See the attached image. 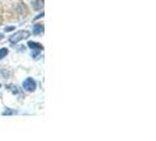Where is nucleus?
I'll return each mask as SVG.
<instances>
[{
    "instance_id": "nucleus-1",
    "label": "nucleus",
    "mask_w": 156,
    "mask_h": 141,
    "mask_svg": "<svg viewBox=\"0 0 156 141\" xmlns=\"http://www.w3.org/2000/svg\"><path fill=\"white\" fill-rule=\"evenodd\" d=\"M30 35H31V33L28 31H18L9 37L8 41H9L12 45H14V44H18V42L21 41V40H25V39H27V38H30Z\"/></svg>"
},
{
    "instance_id": "nucleus-4",
    "label": "nucleus",
    "mask_w": 156,
    "mask_h": 141,
    "mask_svg": "<svg viewBox=\"0 0 156 141\" xmlns=\"http://www.w3.org/2000/svg\"><path fill=\"white\" fill-rule=\"evenodd\" d=\"M41 33H44V25L42 24H35L33 26V34L34 35H40Z\"/></svg>"
},
{
    "instance_id": "nucleus-3",
    "label": "nucleus",
    "mask_w": 156,
    "mask_h": 141,
    "mask_svg": "<svg viewBox=\"0 0 156 141\" xmlns=\"http://www.w3.org/2000/svg\"><path fill=\"white\" fill-rule=\"evenodd\" d=\"M28 47L33 51L32 56H34V58H37L38 54H40L44 51V46L41 44H39V42H35V41H30L28 42Z\"/></svg>"
},
{
    "instance_id": "nucleus-7",
    "label": "nucleus",
    "mask_w": 156,
    "mask_h": 141,
    "mask_svg": "<svg viewBox=\"0 0 156 141\" xmlns=\"http://www.w3.org/2000/svg\"><path fill=\"white\" fill-rule=\"evenodd\" d=\"M7 54H8V49L6 48V47L0 48V60H1V59H4Z\"/></svg>"
},
{
    "instance_id": "nucleus-8",
    "label": "nucleus",
    "mask_w": 156,
    "mask_h": 141,
    "mask_svg": "<svg viewBox=\"0 0 156 141\" xmlns=\"http://www.w3.org/2000/svg\"><path fill=\"white\" fill-rule=\"evenodd\" d=\"M7 88H11L9 91H11L12 93H14V94H18V93H19V91H18V87L14 86V85H8Z\"/></svg>"
},
{
    "instance_id": "nucleus-10",
    "label": "nucleus",
    "mask_w": 156,
    "mask_h": 141,
    "mask_svg": "<svg viewBox=\"0 0 156 141\" xmlns=\"http://www.w3.org/2000/svg\"><path fill=\"white\" fill-rule=\"evenodd\" d=\"M12 30H13V27H6V28H5L6 32H9V31H12Z\"/></svg>"
},
{
    "instance_id": "nucleus-12",
    "label": "nucleus",
    "mask_w": 156,
    "mask_h": 141,
    "mask_svg": "<svg viewBox=\"0 0 156 141\" xmlns=\"http://www.w3.org/2000/svg\"><path fill=\"white\" fill-rule=\"evenodd\" d=\"M0 87H1V85H0Z\"/></svg>"
},
{
    "instance_id": "nucleus-2",
    "label": "nucleus",
    "mask_w": 156,
    "mask_h": 141,
    "mask_svg": "<svg viewBox=\"0 0 156 141\" xmlns=\"http://www.w3.org/2000/svg\"><path fill=\"white\" fill-rule=\"evenodd\" d=\"M23 87L26 92L32 93V92H34L37 89V82L33 78H27L25 79V81L23 82Z\"/></svg>"
},
{
    "instance_id": "nucleus-5",
    "label": "nucleus",
    "mask_w": 156,
    "mask_h": 141,
    "mask_svg": "<svg viewBox=\"0 0 156 141\" xmlns=\"http://www.w3.org/2000/svg\"><path fill=\"white\" fill-rule=\"evenodd\" d=\"M32 7L34 11H40L44 7V0H33L32 1Z\"/></svg>"
},
{
    "instance_id": "nucleus-6",
    "label": "nucleus",
    "mask_w": 156,
    "mask_h": 141,
    "mask_svg": "<svg viewBox=\"0 0 156 141\" xmlns=\"http://www.w3.org/2000/svg\"><path fill=\"white\" fill-rule=\"evenodd\" d=\"M16 113H18V110L6 107V110L2 112V115H13V114H16Z\"/></svg>"
},
{
    "instance_id": "nucleus-9",
    "label": "nucleus",
    "mask_w": 156,
    "mask_h": 141,
    "mask_svg": "<svg viewBox=\"0 0 156 141\" xmlns=\"http://www.w3.org/2000/svg\"><path fill=\"white\" fill-rule=\"evenodd\" d=\"M42 16H44V13H40L39 16H35V18H34V19H35V20H37V19H39V18H42Z\"/></svg>"
},
{
    "instance_id": "nucleus-11",
    "label": "nucleus",
    "mask_w": 156,
    "mask_h": 141,
    "mask_svg": "<svg viewBox=\"0 0 156 141\" xmlns=\"http://www.w3.org/2000/svg\"><path fill=\"white\" fill-rule=\"evenodd\" d=\"M4 39V34L2 33H0V40H2Z\"/></svg>"
}]
</instances>
